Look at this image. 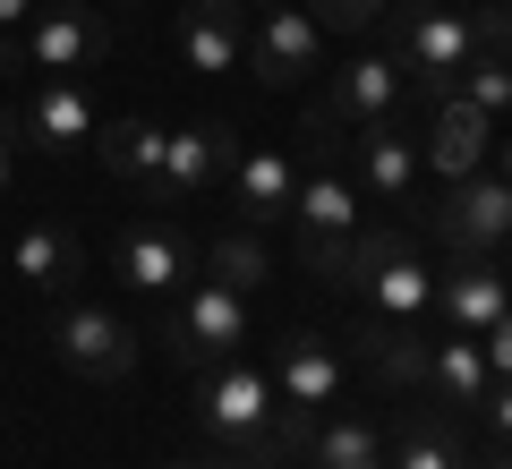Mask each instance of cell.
Returning <instances> with one entry per match:
<instances>
[{"label": "cell", "instance_id": "8992f818", "mask_svg": "<svg viewBox=\"0 0 512 469\" xmlns=\"http://www.w3.org/2000/svg\"><path fill=\"white\" fill-rule=\"evenodd\" d=\"M325 69V26L299 9V0H274L265 18H256V35H248V77L265 94H291L299 77H316Z\"/></svg>", "mask_w": 512, "mask_h": 469}, {"label": "cell", "instance_id": "f1b7e54d", "mask_svg": "<svg viewBox=\"0 0 512 469\" xmlns=\"http://www.w3.org/2000/svg\"><path fill=\"white\" fill-rule=\"evenodd\" d=\"M478 350H487V376L504 384V376H512V316H495V325L478 333Z\"/></svg>", "mask_w": 512, "mask_h": 469}, {"label": "cell", "instance_id": "9a60e30c", "mask_svg": "<svg viewBox=\"0 0 512 469\" xmlns=\"http://www.w3.org/2000/svg\"><path fill=\"white\" fill-rule=\"evenodd\" d=\"M350 180L367 188V197H384V205H402L410 188H419V128L410 120H367V128H350Z\"/></svg>", "mask_w": 512, "mask_h": 469}, {"label": "cell", "instance_id": "8fae6325", "mask_svg": "<svg viewBox=\"0 0 512 469\" xmlns=\"http://www.w3.org/2000/svg\"><path fill=\"white\" fill-rule=\"evenodd\" d=\"M402 94H410V69L393 52H350L316 111H325L333 128H367V120H402Z\"/></svg>", "mask_w": 512, "mask_h": 469}, {"label": "cell", "instance_id": "7402d4cb", "mask_svg": "<svg viewBox=\"0 0 512 469\" xmlns=\"http://www.w3.org/2000/svg\"><path fill=\"white\" fill-rule=\"evenodd\" d=\"M487 350H478V333H453L444 325L436 342H427V376H419V393H436L444 410H478L487 401Z\"/></svg>", "mask_w": 512, "mask_h": 469}, {"label": "cell", "instance_id": "6da1fadb", "mask_svg": "<svg viewBox=\"0 0 512 469\" xmlns=\"http://www.w3.org/2000/svg\"><path fill=\"white\" fill-rule=\"evenodd\" d=\"M342 128L308 111V145H299V197H291V256L299 273L342 290L350 282V239H359V180H350Z\"/></svg>", "mask_w": 512, "mask_h": 469}, {"label": "cell", "instance_id": "836d02e7", "mask_svg": "<svg viewBox=\"0 0 512 469\" xmlns=\"http://www.w3.org/2000/svg\"><path fill=\"white\" fill-rule=\"evenodd\" d=\"M171 469H248V461H171Z\"/></svg>", "mask_w": 512, "mask_h": 469}, {"label": "cell", "instance_id": "ffe728a7", "mask_svg": "<svg viewBox=\"0 0 512 469\" xmlns=\"http://www.w3.org/2000/svg\"><path fill=\"white\" fill-rule=\"evenodd\" d=\"M359 316H384V325H427V307H436V273L419 265V248H393L376 273L359 282Z\"/></svg>", "mask_w": 512, "mask_h": 469}, {"label": "cell", "instance_id": "52a82bcc", "mask_svg": "<svg viewBox=\"0 0 512 469\" xmlns=\"http://www.w3.org/2000/svg\"><path fill=\"white\" fill-rule=\"evenodd\" d=\"M231 350H248V299H239L231 282L180 290V307H171V359L214 367V359H231Z\"/></svg>", "mask_w": 512, "mask_h": 469}, {"label": "cell", "instance_id": "5b68a950", "mask_svg": "<svg viewBox=\"0 0 512 469\" xmlns=\"http://www.w3.org/2000/svg\"><path fill=\"white\" fill-rule=\"evenodd\" d=\"M52 359L69 367V376H86V384H120L128 367H137V333H128L111 307L60 299V316H52Z\"/></svg>", "mask_w": 512, "mask_h": 469}, {"label": "cell", "instance_id": "cb8c5ba5", "mask_svg": "<svg viewBox=\"0 0 512 469\" xmlns=\"http://www.w3.org/2000/svg\"><path fill=\"white\" fill-rule=\"evenodd\" d=\"M384 469H470V461H461V435H453V418H444V410H410Z\"/></svg>", "mask_w": 512, "mask_h": 469}, {"label": "cell", "instance_id": "d6a6232c", "mask_svg": "<svg viewBox=\"0 0 512 469\" xmlns=\"http://www.w3.org/2000/svg\"><path fill=\"white\" fill-rule=\"evenodd\" d=\"M495 171H504V180H512V137H495Z\"/></svg>", "mask_w": 512, "mask_h": 469}, {"label": "cell", "instance_id": "4dcf8cb0", "mask_svg": "<svg viewBox=\"0 0 512 469\" xmlns=\"http://www.w3.org/2000/svg\"><path fill=\"white\" fill-rule=\"evenodd\" d=\"M9 171H18V111H0V188H9Z\"/></svg>", "mask_w": 512, "mask_h": 469}, {"label": "cell", "instance_id": "7c38bea8", "mask_svg": "<svg viewBox=\"0 0 512 469\" xmlns=\"http://www.w3.org/2000/svg\"><path fill=\"white\" fill-rule=\"evenodd\" d=\"M487 154H495V120L470 111L461 94H436V103H427V128H419V163L453 188V180H470V171H487Z\"/></svg>", "mask_w": 512, "mask_h": 469}, {"label": "cell", "instance_id": "d6986e66", "mask_svg": "<svg viewBox=\"0 0 512 469\" xmlns=\"http://www.w3.org/2000/svg\"><path fill=\"white\" fill-rule=\"evenodd\" d=\"M9 265H18V282L69 299V290L86 282V239H77L69 222H26V231L9 239Z\"/></svg>", "mask_w": 512, "mask_h": 469}, {"label": "cell", "instance_id": "603a6c76", "mask_svg": "<svg viewBox=\"0 0 512 469\" xmlns=\"http://www.w3.org/2000/svg\"><path fill=\"white\" fill-rule=\"evenodd\" d=\"M359 359L376 367L393 393H419V376H427V325H384V316H359Z\"/></svg>", "mask_w": 512, "mask_h": 469}, {"label": "cell", "instance_id": "d590c367", "mask_svg": "<svg viewBox=\"0 0 512 469\" xmlns=\"http://www.w3.org/2000/svg\"><path fill=\"white\" fill-rule=\"evenodd\" d=\"M487 469H512V444H495V461H487Z\"/></svg>", "mask_w": 512, "mask_h": 469}, {"label": "cell", "instance_id": "1f68e13d", "mask_svg": "<svg viewBox=\"0 0 512 469\" xmlns=\"http://www.w3.org/2000/svg\"><path fill=\"white\" fill-rule=\"evenodd\" d=\"M35 9H43V0H0V35H26V26H35Z\"/></svg>", "mask_w": 512, "mask_h": 469}, {"label": "cell", "instance_id": "7a4b0ae2", "mask_svg": "<svg viewBox=\"0 0 512 469\" xmlns=\"http://www.w3.org/2000/svg\"><path fill=\"white\" fill-rule=\"evenodd\" d=\"M393 60L419 77V94H453V77L470 69L478 52H512V0H487V9H419V0H393Z\"/></svg>", "mask_w": 512, "mask_h": 469}, {"label": "cell", "instance_id": "e575fe53", "mask_svg": "<svg viewBox=\"0 0 512 469\" xmlns=\"http://www.w3.org/2000/svg\"><path fill=\"white\" fill-rule=\"evenodd\" d=\"M495 265H504V282H512V239H504V248H495Z\"/></svg>", "mask_w": 512, "mask_h": 469}, {"label": "cell", "instance_id": "83f0119b", "mask_svg": "<svg viewBox=\"0 0 512 469\" xmlns=\"http://www.w3.org/2000/svg\"><path fill=\"white\" fill-rule=\"evenodd\" d=\"M393 0H308V18L316 26H333V35H359V26H376Z\"/></svg>", "mask_w": 512, "mask_h": 469}, {"label": "cell", "instance_id": "4316f807", "mask_svg": "<svg viewBox=\"0 0 512 469\" xmlns=\"http://www.w3.org/2000/svg\"><path fill=\"white\" fill-rule=\"evenodd\" d=\"M453 94L470 111H487V120H512V52H478L470 69L453 77Z\"/></svg>", "mask_w": 512, "mask_h": 469}, {"label": "cell", "instance_id": "277c9868", "mask_svg": "<svg viewBox=\"0 0 512 469\" xmlns=\"http://www.w3.org/2000/svg\"><path fill=\"white\" fill-rule=\"evenodd\" d=\"M342 384H350V367L325 333H282V350H274V452L282 461L308 452V435L333 418Z\"/></svg>", "mask_w": 512, "mask_h": 469}, {"label": "cell", "instance_id": "d4e9b609", "mask_svg": "<svg viewBox=\"0 0 512 469\" xmlns=\"http://www.w3.org/2000/svg\"><path fill=\"white\" fill-rule=\"evenodd\" d=\"M299 461H308V469H384V444H376L367 418H325Z\"/></svg>", "mask_w": 512, "mask_h": 469}, {"label": "cell", "instance_id": "44dd1931", "mask_svg": "<svg viewBox=\"0 0 512 469\" xmlns=\"http://www.w3.org/2000/svg\"><path fill=\"white\" fill-rule=\"evenodd\" d=\"M94 154H103V171L120 188H137V197L154 205V180H163V128H154V120H137V111L94 120Z\"/></svg>", "mask_w": 512, "mask_h": 469}, {"label": "cell", "instance_id": "484cf974", "mask_svg": "<svg viewBox=\"0 0 512 469\" xmlns=\"http://www.w3.org/2000/svg\"><path fill=\"white\" fill-rule=\"evenodd\" d=\"M205 265H214V282H231L239 299H256V290L274 282V256H265V239H256V231H222L214 248H205Z\"/></svg>", "mask_w": 512, "mask_h": 469}, {"label": "cell", "instance_id": "3957f363", "mask_svg": "<svg viewBox=\"0 0 512 469\" xmlns=\"http://www.w3.org/2000/svg\"><path fill=\"white\" fill-rule=\"evenodd\" d=\"M197 418H205V444L222 461L282 469V452H274V367H256L248 350L197 367Z\"/></svg>", "mask_w": 512, "mask_h": 469}, {"label": "cell", "instance_id": "30bf717a", "mask_svg": "<svg viewBox=\"0 0 512 469\" xmlns=\"http://www.w3.org/2000/svg\"><path fill=\"white\" fill-rule=\"evenodd\" d=\"M231 154H239V128H222V120L163 128V180H154V205H197L205 188H222Z\"/></svg>", "mask_w": 512, "mask_h": 469}, {"label": "cell", "instance_id": "9c48e42d", "mask_svg": "<svg viewBox=\"0 0 512 469\" xmlns=\"http://www.w3.org/2000/svg\"><path fill=\"white\" fill-rule=\"evenodd\" d=\"M18 52H26L35 77H77V69H94V60H111V26L94 18L86 0H52V9H35V26L18 35Z\"/></svg>", "mask_w": 512, "mask_h": 469}, {"label": "cell", "instance_id": "4fadbf2b", "mask_svg": "<svg viewBox=\"0 0 512 469\" xmlns=\"http://www.w3.org/2000/svg\"><path fill=\"white\" fill-rule=\"evenodd\" d=\"M291 197H299V163L282 154V145H239L231 154V214H239V231L291 222Z\"/></svg>", "mask_w": 512, "mask_h": 469}, {"label": "cell", "instance_id": "2e32d148", "mask_svg": "<svg viewBox=\"0 0 512 469\" xmlns=\"http://www.w3.org/2000/svg\"><path fill=\"white\" fill-rule=\"evenodd\" d=\"M18 137L43 145V154H77V145H94V103L77 77H35L18 103Z\"/></svg>", "mask_w": 512, "mask_h": 469}, {"label": "cell", "instance_id": "ac0fdd59", "mask_svg": "<svg viewBox=\"0 0 512 469\" xmlns=\"http://www.w3.org/2000/svg\"><path fill=\"white\" fill-rule=\"evenodd\" d=\"M436 316L453 333H487L495 316H512V282L495 256H453V265L436 273Z\"/></svg>", "mask_w": 512, "mask_h": 469}, {"label": "cell", "instance_id": "f546056e", "mask_svg": "<svg viewBox=\"0 0 512 469\" xmlns=\"http://www.w3.org/2000/svg\"><path fill=\"white\" fill-rule=\"evenodd\" d=\"M478 410H487L495 444H512V376H504V384H487V401H478Z\"/></svg>", "mask_w": 512, "mask_h": 469}, {"label": "cell", "instance_id": "e0dca14e", "mask_svg": "<svg viewBox=\"0 0 512 469\" xmlns=\"http://www.w3.org/2000/svg\"><path fill=\"white\" fill-rule=\"evenodd\" d=\"M111 265H120V282L137 290V299H171L197 256H188V239L171 231V222H128V231L111 239Z\"/></svg>", "mask_w": 512, "mask_h": 469}, {"label": "cell", "instance_id": "ba28073f", "mask_svg": "<svg viewBox=\"0 0 512 469\" xmlns=\"http://www.w3.org/2000/svg\"><path fill=\"white\" fill-rule=\"evenodd\" d=\"M436 239L453 256H495L512 239V180H504V171H470V180H453L444 205H436Z\"/></svg>", "mask_w": 512, "mask_h": 469}, {"label": "cell", "instance_id": "5bb4252c", "mask_svg": "<svg viewBox=\"0 0 512 469\" xmlns=\"http://www.w3.org/2000/svg\"><path fill=\"white\" fill-rule=\"evenodd\" d=\"M180 60L197 77L248 69V0H180Z\"/></svg>", "mask_w": 512, "mask_h": 469}]
</instances>
